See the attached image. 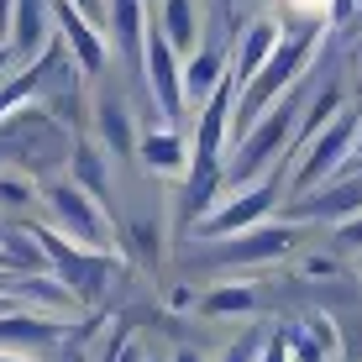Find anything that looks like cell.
Returning a JSON list of instances; mask_svg holds the SVG:
<instances>
[{
  "instance_id": "18",
  "label": "cell",
  "mask_w": 362,
  "mask_h": 362,
  "mask_svg": "<svg viewBox=\"0 0 362 362\" xmlns=\"http://www.w3.org/2000/svg\"><path fill=\"white\" fill-rule=\"evenodd\" d=\"M64 320L37 315V310H6L0 315V352H32V346H53L64 341Z\"/></svg>"
},
{
  "instance_id": "22",
  "label": "cell",
  "mask_w": 362,
  "mask_h": 362,
  "mask_svg": "<svg viewBox=\"0 0 362 362\" xmlns=\"http://www.w3.org/2000/svg\"><path fill=\"white\" fill-rule=\"evenodd\" d=\"M69 179L79 184L84 194H95L100 205L110 210V173H105V158H100V147H95L84 132H79V142H74V158H69Z\"/></svg>"
},
{
  "instance_id": "14",
  "label": "cell",
  "mask_w": 362,
  "mask_h": 362,
  "mask_svg": "<svg viewBox=\"0 0 362 362\" xmlns=\"http://www.w3.org/2000/svg\"><path fill=\"white\" fill-rule=\"evenodd\" d=\"M357 216H362V179H336L305 199H289V221H336V226H346Z\"/></svg>"
},
{
  "instance_id": "21",
  "label": "cell",
  "mask_w": 362,
  "mask_h": 362,
  "mask_svg": "<svg viewBox=\"0 0 362 362\" xmlns=\"http://www.w3.org/2000/svg\"><path fill=\"white\" fill-rule=\"evenodd\" d=\"M153 21L163 27V37L179 47L184 58L199 53V42H205V27H199V0H158Z\"/></svg>"
},
{
  "instance_id": "29",
  "label": "cell",
  "mask_w": 362,
  "mask_h": 362,
  "mask_svg": "<svg viewBox=\"0 0 362 362\" xmlns=\"http://www.w3.org/2000/svg\"><path fill=\"white\" fill-rule=\"evenodd\" d=\"M336 247H352V252H362V216L346 221V226H336Z\"/></svg>"
},
{
  "instance_id": "20",
  "label": "cell",
  "mask_w": 362,
  "mask_h": 362,
  "mask_svg": "<svg viewBox=\"0 0 362 362\" xmlns=\"http://www.w3.org/2000/svg\"><path fill=\"white\" fill-rule=\"evenodd\" d=\"M226 74H231V64H226V37H205V42H199V53L184 64L189 100H199V105H205V100L221 90V79H226Z\"/></svg>"
},
{
  "instance_id": "11",
  "label": "cell",
  "mask_w": 362,
  "mask_h": 362,
  "mask_svg": "<svg viewBox=\"0 0 362 362\" xmlns=\"http://www.w3.org/2000/svg\"><path fill=\"white\" fill-rule=\"evenodd\" d=\"M236 105H242V90H236V79L226 74L221 79V90L199 105L194 116V158H221L231 147V127H236Z\"/></svg>"
},
{
  "instance_id": "2",
  "label": "cell",
  "mask_w": 362,
  "mask_h": 362,
  "mask_svg": "<svg viewBox=\"0 0 362 362\" xmlns=\"http://www.w3.org/2000/svg\"><path fill=\"white\" fill-rule=\"evenodd\" d=\"M299 100H305L299 90H294V95H284L279 105H273L268 116H263L252 132L242 136V142L231 147V163H226V194L252 189L257 179H268V173H273V163H279V158H294V136H299V121H305Z\"/></svg>"
},
{
  "instance_id": "17",
  "label": "cell",
  "mask_w": 362,
  "mask_h": 362,
  "mask_svg": "<svg viewBox=\"0 0 362 362\" xmlns=\"http://www.w3.org/2000/svg\"><path fill=\"white\" fill-rule=\"evenodd\" d=\"M58 21H53V0H16V21H11V47H16L21 64H37V58L53 47Z\"/></svg>"
},
{
  "instance_id": "15",
  "label": "cell",
  "mask_w": 362,
  "mask_h": 362,
  "mask_svg": "<svg viewBox=\"0 0 362 362\" xmlns=\"http://www.w3.org/2000/svg\"><path fill=\"white\" fill-rule=\"evenodd\" d=\"M90 116H95L100 147H105L110 158H132V153H136L142 132H136V121H132V105H127L116 90H100V95L90 100Z\"/></svg>"
},
{
  "instance_id": "30",
  "label": "cell",
  "mask_w": 362,
  "mask_h": 362,
  "mask_svg": "<svg viewBox=\"0 0 362 362\" xmlns=\"http://www.w3.org/2000/svg\"><path fill=\"white\" fill-rule=\"evenodd\" d=\"M305 273H310V279H331L336 263H331V257H305Z\"/></svg>"
},
{
  "instance_id": "39",
  "label": "cell",
  "mask_w": 362,
  "mask_h": 362,
  "mask_svg": "<svg viewBox=\"0 0 362 362\" xmlns=\"http://www.w3.org/2000/svg\"><path fill=\"white\" fill-rule=\"evenodd\" d=\"M357 179H362V168H357Z\"/></svg>"
},
{
  "instance_id": "31",
  "label": "cell",
  "mask_w": 362,
  "mask_h": 362,
  "mask_svg": "<svg viewBox=\"0 0 362 362\" xmlns=\"http://www.w3.org/2000/svg\"><path fill=\"white\" fill-rule=\"evenodd\" d=\"M11 21H16V0H0V42H11Z\"/></svg>"
},
{
  "instance_id": "40",
  "label": "cell",
  "mask_w": 362,
  "mask_h": 362,
  "mask_svg": "<svg viewBox=\"0 0 362 362\" xmlns=\"http://www.w3.org/2000/svg\"><path fill=\"white\" fill-rule=\"evenodd\" d=\"M357 95H362V84H357Z\"/></svg>"
},
{
  "instance_id": "1",
  "label": "cell",
  "mask_w": 362,
  "mask_h": 362,
  "mask_svg": "<svg viewBox=\"0 0 362 362\" xmlns=\"http://www.w3.org/2000/svg\"><path fill=\"white\" fill-rule=\"evenodd\" d=\"M74 142H79V132L64 127L42 100H27L21 110H11V116L0 121V147H6V158L21 173H32V179L64 168L74 158Z\"/></svg>"
},
{
  "instance_id": "24",
  "label": "cell",
  "mask_w": 362,
  "mask_h": 362,
  "mask_svg": "<svg viewBox=\"0 0 362 362\" xmlns=\"http://www.w3.org/2000/svg\"><path fill=\"white\" fill-rule=\"evenodd\" d=\"M127 242H132V257L142 268H158V257H163V231H158V221H147V216L127 221Z\"/></svg>"
},
{
  "instance_id": "13",
  "label": "cell",
  "mask_w": 362,
  "mask_h": 362,
  "mask_svg": "<svg viewBox=\"0 0 362 362\" xmlns=\"http://www.w3.org/2000/svg\"><path fill=\"white\" fill-rule=\"evenodd\" d=\"M279 42H284V27L273 16H257V21H247L242 37H236V47H231V79H236V90H247V84L257 79V74L268 69V58L279 53Z\"/></svg>"
},
{
  "instance_id": "27",
  "label": "cell",
  "mask_w": 362,
  "mask_h": 362,
  "mask_svg": "<svg viewBox=\"0 0 362 362\" xmlns=\"http://www.w3.org/2000/svg\"><path fill=\"white\" fill-rule=\"evenodd\" d=\"M257 362H299V357H294V336H289V326H273V331H268L263 357H257Z\"/></svg>"
},
{
  "instance_id": "32",
  "label": "cell",
  "mask_w": 362,
  "mask_h": 362,
  "mask_svg": "<svg viewBox=\"0 0 362 362\" xmlns=\"http://www.w3.org/2000/svg\"><path fill=\"white\" fill-rule=\"evenodd\" d=\"M79 6H84V11H90V16H95V21H100V16H110V0H79Z\"/></svg>"
},
{
  "instance_id": "23",
  "label": "cell",
  "mask_w": 362,
  "mask_h": 362,
  "mask_svg": "<svg viewBox=\"0 0 362 362\" xmlns=\"http://www.w3.org/2000/svg\"><path fill=\"white\" fill-rule=\"evenodd\" d=\"M199 310H205V315H252L257 289L252 284H216V289L199 294Z\"/></svg>"
},
{
  "instance_id": "5",
  "label": "cell",
  "mask_w": 362,
  "mask_h": 362,
  "mask_svg": "<svg viewBox=\"0 0 362 362\" xmlns=\"http://www.w3.org/2000/svg\"><path fill=\"white\" fill-rule=\"evenodd\" d=\"M47 210H53V226L69 236V242L90 247V252H116V236H110V210L100 205L95 194H84L74 179H58L42 189Z\"/></svg>"
},
{
  "instance_id": "33",
  "label": "cell",
  "mask_w": 362,
  "mask_h": 362,
  "mask_svg": "<svg viewBox=\"0 0 362 362\" xmlns=\"http://www.w3.org/2000/svg\"><path fill=\"white\" fill-rule=\"evenodd\" d=\"M168 362H205V357H199V352H194V346H179V352H173Z\"/></svg>"
},
{
  "instance_id": "38",
  "label": "cell",
  "mask_w": 362,
  "mask_h": 362,
  "mask_svg": "<svg viewBox=\"0 0 362 362\" xmlns=\"http://www.w3.org/2000/svg\"><path fill=\"white\" fill-rule=\"evenodd\" d=\"M147 362H163V357H147Z\"/></svg>"
},
{
  "instance_id": "34",
  "label": "cell",
  "mask_w": 362,
  "mask_h": 362,
  "mask_svg": "<svg viewBox=\"0 0 362 362\" xmlns=\"http://www.w3.org/2000/svg\"><path fill=\"white\" fill-rule=\"evenodd\" d=\"M11 64H21V58H16V47H11V42H0V69H11Z\"/></svg>"
},
{
  "instance_id": "4",
  "label": "cell",
  "mask_w": 362,
  "mask_h": 362,
  "mask_svg": "<svg viewBox=\"0 0 362 362\" xmlns=\"http://www.w3.org/2000/svg\"><path fill=\"white\" fill-rule=\"evenodd\" d=\"M284 199H289V184H284V173H268V179H257L252 189L226 194V199H221V205L194 226V236H199V242H226V236H242V231L263 226V221L284 205Z\"/></svg>"
},
{
  "instance_id": "25",
  "label": "cell",
  "mask_w": 362,
  "mask_h": 362,
  "mask_svg": "<svg viewBox=\"0 0 362 362\" xmlns=\"http://www.w3.org/2000/svg\"><path fill=\"white\" fill-rule=\"evenodd\" d=\"M32 199H37L32 173H0V205H32Z\"/></svg>"
},
{
  "instance_id": "6",
  "label": "cell",
  "mask_w": 362,
  "mask_h": 362,
  "mask_svg": "<svg viewBox=\"0 0 362 362\" xmlns=\"http://www.w3.org/2000/svg\"><path fill=\"white\" fill-rule=\"evenodd\" d=\"M142 90L153 95V116L163 127H179L184 121V100H189V84H184V53L163 37V27L153 21L147 32V74H142Z\"/></svg>"
},
{
  "instance_id": "12",
  "label": "cell",
  "mask_w": 362,
  "mask_h": 362,
  "mask_svg": "<svg viewBox=\"0 0 362 362\" xmlns=\"http://www.w3.org/2000/svg\"><path fill=\"white\" fill-rule=\"evenodd\" d=\"M147 0H110V42H116V53L127 58V69L136 74V84H142L147 74V32H153V16H147Z\"/></svg>"
},
{
  "instance_id": "19",
  "label": "cell",
  "mask_w": 362,
  "mask_h": 362,
  "mask_svg": "<svg viewBox=\"0 0 362 362\" xmlns=\"http://www.w3.org/2000/svg\"><path fill=\"white\" fill-rule=\"evenodd\" d=\"M136 158H142L153 173H189L194 163V153H189V142L179 136V127H147L142 132V142H136Z\"/></svg>"
},
{
  "instance_id": "10",
  "label": "cell",
  "mask_w": 362,
  "mask_h": 362,
  "mask_svg": "<svg viewBox=\"0 0 362 362\" xmlns=\"http://www.w3.org/2000/svg\"><path fill=\"white\" fill-rule=\"evenodd\" d=\"M11 299H16L21 310H37V315H53V320H79L84 310V299L69 289L64 279H58V273H16V279H11Z\"/></svg>"
},
{
  "instance_id": "16",
  "label": "cell",
  "mask_w": 362,
  "mask_h": 362,
  "mask_svg": "<svg viewBox=\"0 0 362 362\" xmlns=\"http://www.w3.org/2000/svg\"><path fill=\"white\" fill-rule=\"evenodd\" d=\"M221 199H226V163H221V158H194L189 179H184V189H179V221H194L199 226Z\"/></svg>"
},
{
  "instance_id": "28",
  "label": "cell",
  "mask_w": 362,
  "mask_h": 362,
  "mask_svg": "<svg viewBox=\"0 0 362 362\" xmlns=\"http://www.w3.org/2000/svg\"><path fill=\"white\" fill-rule=\"evenodd\" d=\"M326 21H336V27H362V0H331V11H326Z\"/></svg>"
},
{
  "instance_id": "9",
  "label": "cell",
  "mask_w": 362,
  "mask_h": 362,
  "mask_svg": "<svg viewBox=\"0 0 362 362\" xmlns=\"http://www.w3.org/2000/svg\"><path fill=\"white\" fill-rule=\"evenodd\" d=\"M53 21H58V37L69 42L74 64L90 74V79H100L105 74V32H100V21L79 0H53Z\"/></svg>"
},
{
  "instance_id": "8",
  "label": "cell",
  "mask_w": 362,
  "mask_h": 362,
  "mask_svg": "<svg viewBox=\"0 0 362 362\" xmlns=\"http://www.w3.org/2000/svg\"><path fill=\"white\" fill-rule=\"evenodd\" d=\"M210 247V263L221 268H257V263H279L284 252L294 247V221H263V226L226 236V242H205Z\"/></svg>"
},
{
  "instance_id": "3",
  "label": "cell",
  "mask_w": 362,
  "mask_h": 362,
  "mask_svg": "<svg viewBox=\"0 0 362 362\" xmlns=\"http://www.w3.org/2000/svg\"><path fill=\"white\" fill-rule=\"evenodd\" d=\"M357 142H362V110L346 105L341 116H336L331 127L294 158V168H289V199H305V194L336 184L346 163H357Z\"/></svg>"
},
{
  "instance_id": "36",
  "label": "cell",
  "mask_w": 362,
  "mask_h": 362,
  "mask_svg": "<svg viewBox=\"0 0 362 362\" xmlns=\"http://www.w3.org/2000/svg\"><path fill=\"white\" fill-rule=\"evenodd\" d=\"M6 163H11V158H6V147H0V173H6Z\"/></svg>"
},
{
  "instance_id": "35",
  "label": "cell",
  "mask_w": 362,
  "mask_h": 362,
  "mask_svg": "<svg viewBox=\"0 0 362 362\" xmlns=\"http://www.w3.org/2000/svg\"><path fill=\"white\" fill-rule=\"evenodd\" d=\"M0 362H32V357H21V352H0Z\"/></svg>"
},
{
  "instance_id": "37",
  "label": "cell",
  "mask_w": 362,
  "mask_h": 362,
  "mask_svg": "<svg viewBox=\"0 0 362 362\" xmlns=\"http://www.w3.org/2000/svg\"><path fill=\"white\" fill-rule=\"evenodd\" d=\"M357 168H362V142H357Z\"/></svg>"
},
{
  "instance_id": "26",
  "label": "cell",
  "mask_w": 362,
  "mask_h": 362,
  "mask_svg": "<svg viewBox=\"0 0 362 362\" xmlns=\"http://www.w3.org/2000/svg\"><path fill=\"white\" fill-rule=\"evenodd\" d=\"M263 341H268V331H242L226 346V357H221V362H257V357H263Z\"/></svg>"
},
{
  "instance_id": "7",
  "label": "cell",
  "mask_w": 362,
  "mask_h": 362,
  "mask_svg": "<svg viewBox=\"0 0 362 362\" xmlns=\"http://www.w3.org/2000/svg\"><path fill=\"white\" fill-rule=\"evenodd\" d=\"M32 231H37V242H42V252H47V268H53L84 305H95L100 289H105V279H110V252H90V247L69 242L58 226H32Z\"/></svg>"
}]
</instances>
